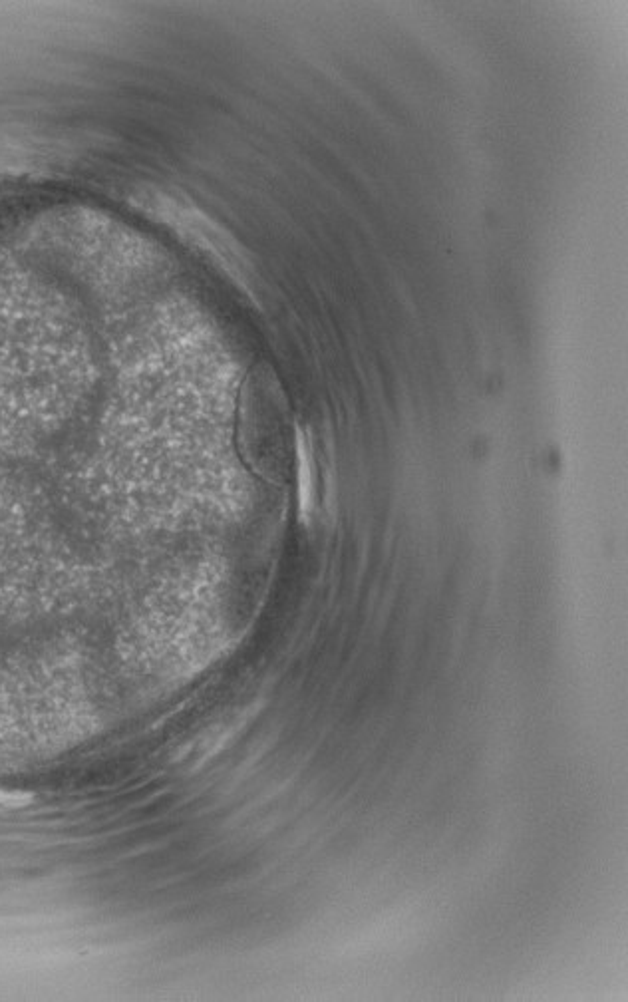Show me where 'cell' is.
Instances as JSON below:
<instances>
[{
	"label": "cell",
	"instance_id": "1",
	"mask_svg": "<svg viewBox=\"0 0 628 1002\" xmlns=\"http://www.w3.org/2000/svg\"><path fill=\"white\" fill-rule=\"evenodd\" d=\"M30 802H32L30 794L0 790V810H20L30 806Z\"/></svg>",
	"mask_w": 628,
	"mask_h": 1002
}]
</instances>
